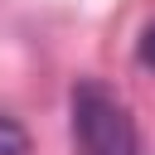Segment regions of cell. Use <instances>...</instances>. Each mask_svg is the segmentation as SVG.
Returning a JSON list of instances; mask_svg holds the SVG:
<instances>
[{
	"mask_svg": "<svg viewBox=\"0 0 155 155\" xmlns=\"http://www.w3.org/2000/svg\"><path fill=\"white\" fill-rule=\"evenodd\" d=\"M68 116H73V150L78 155H145L126 102L97 78H82L73 87Z\"/></svg>",
	"mask_w": 155,
	"mask_h": 155,
	"instance_id": "6da1fadb",
	"label": "cell"
},
{
	"mask_svg": "<svg viewBox=\"0 0 155 155\" xmlns=\"http://www.w3.org/2000/svg\"><path fill=\"white\" fill-rule=\"evenodd\" d=\"M0 155H29V136H24V126H19L15 116H5V111H0Z\"/></svg>",
	"mask_w": 155,
	"mask_h": 155,
	"instance_id": "7a4b0ae2",
	"label": "cell"
},
{
	"mask_svg": "<svg viewBox=\"0 0 155 155\" xmlns=\"http://www.w3.org/2000/svg\"><path fill=\"white\" fill-rule=\"evenodd\" d=\"M136 58H140V68H150V73H155V24L140 34V44H136Z\"/></svg>",
	"mask_w": 155,
	"mask_h": 155,
	"instance_id": "3957f363",
	"label": "cell"
}]
</instances>
